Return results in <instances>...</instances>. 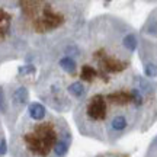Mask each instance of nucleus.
Masks as SVG:
<instances>
[{"instance_id":"f03ea898","label":"nucleus","mask_w":157,"mask_h":157,"mask_svg":"<svg viewBox=\"0 0 157 157\" xmlns=\"http://www.w3.org/2000/svg\"><path fill=\"white\" fill-rule=\"evenodd\" d=\"M78 132L103 144H117L146 132L157 121V83L135 68L90 92L73 109Z\"/></svg>"},{"instance_id":"0eeeda50","label":"nucleus","mask_w":157,"mask_h":157,"mask_svg":"<svg viewBox=\"0 0 157 157\" xmlns=\"http://www.w3.org/2000/svg\"><path fill=\"white\" fill-rule=\"evenodd\" d=\"M93 157H129L128 153H124V151H103L99 153Z\"/></svg>"},{"instance_id":"39448f33","label":"nucleus","mask_w":157,"mask_h":157,"mask_svg":"<svg viewBox=\"0 0 157 157\" xmlns=\"http://www.w3.org/2000/svg\"><path fill=\"white\" fill-rule=\"evenodd\" d=\"M17 15V2H0V67L28 56L19 32Z\"/></svg>"},{"instance_id":"7ed1b4c3","label":"nucleus","mask_w":157,"mask_h":157,"mask_svg":"<svg viewBox=\"0 0 157 157\" xmlns=\"http://www.w3.org/2000/svg\"><path fill=\"white\" fill-rule=\"evenodd\" d=\"M90 3L82 0L17 2V25L28 48L26 60L38 64L74 38L87 22Z\"/></svg>"},{"instance_id":"423d86ee","label":"nucleus","mask_w":157,"mask_h":157,"mask_svg":"<svg viewBox=\"0 0 157 157\" xmlns=\"http://www.w3.org/2000/svg\"><path fill=\"white\" fill-rule=\"evenodd\" d=\"M138 56L143 63L144 77L157 78V7L148 15L138 32Z\"/></svg>"},{"instance_id":"9d476101","label":"nucleus","mask_w":157,"mask_h":157,"mask_svg":"<svg viewBox=\"0 0 157 157\" xmlns=\"http://www.w3.org/2000/svg\"><path fill=\"white\" fill-rule=\"evenodd\" d=\"M0 157H3V156H0Z\"/></svg>"},{"instance_id":"6e6552de","label":"nucleus","mask_w":157,"mask_h":157,"mask_svg":"<svg viewBox=\"0 0 157 157\" xmlns=\"http://www.w3.org/2000/svg\"><path fill=\"white\" fill-rule=\"evenodd\" d=\"M144 157H157V137L150 143V146L147 148V153Z\"/></svg>"},{"instance_id":"f257e3e1","label":"nucleus","mask_w":157,"mask_h":157,"mask_svg":"<svg viewBox=\"0 0 157 157\" xmlns=\"http://www.w3.org/2000/svg\"><path fill=\"white\" fill-rule=\"evenodd\" d=\"M138 32L113 15L86 22L74 38L38 63L35 92L56 113L70 112L90 92L132 67Z\"/></svg>"},{"instance_id":"1a4fd4ad","label":"nucleus","mask_w":157,"mask_h":157,"mask_svg":"<svg viewBox=\"0 0 157 157\" xmlns=\"http://www.w3.org/2000/svg\"><path fill=\"white\" fill-rule=\"evenodd\" d=\"M7 153V147H6L5 134H3V127H2V121H0V156H5Z\"/></svg>"},{"instance_id":"20e7f679","label":"nucleus","mask_w":157,"mask_h":157,"mask_svg":"<svg viewBox=\"0 0 157 157\" xmlns=\"http://www.w3.org/2000/svg\"><path fill=\"white\" fill-rule=\"evenodd\" d=\"M10 131V157H67L73 144L66 118L41 102H31Z\"/></svg>"}]
</instances>
